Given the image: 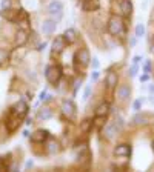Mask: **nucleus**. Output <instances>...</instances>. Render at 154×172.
<instances>
[{
  "label": "nucleus",
  "mask_w": 154,
  "mask_h": 172,
  "mask_svg": "<svg viewBox=\"0 0 154 172\" xmlns=\"http://www.w3.org/2000/svg\"><path fill=\"white\" fill-rule=\"evenodd\" d=\"M108 32L113 37H125L126 36V25L122 16H111L108 20Z\"/></svg>",
  "instance_id": "nucleus-1"
},
{
  "label": "nucleus",
  "mask_w": 154,
  "mask_h": 172,
  "mask_svg": "<svg viewBox=\"0 0 154 172\" xmlns=\"http://www.w3.org/2000/svg\"><path fill=\"white\" fill-rule=\"evenodd\" d=\"M113 5H114V8H116L117 16H122L123 19L131 17L132 10H134L131 0H113Z\"/></svg>",
  "instance_id": "nucleus-2"
},
{
  "label": "nucleus",
  "mask_w": 154,
  "mask_h": 172,
  "mask_svg": "<svg viewBox=\"0 0 154 172\" xmlns=\"http://www.w3.org/2000/svg\"><path fill=\"white\" fill-rule=\"evenodd\" d=\"M91 63V55H89V51L86 48H79L74 54V65H76V69H80V68H86L88 65Z\"/></svg>",
  "instance_id": "nucleus-3"
},
{
  "label": "nucleus",
  "mask_w": 154,
  "mask_h": 172,
  "mask_svg": "<svg viewBox=\"0 0 154 172\" xmlns=\"http://www.w3.org/2000/svg\"><path fill=\"white\" fill-rule=\"evenodd\" d=\"M45 77L51 85H57L62 78V68L59 65H49L45 69Z\"/></svg>",
  "instance_id": "nucleus-4"
},
{
  "label": "nucleus",
  "mask_w": 154,
  "mask_h": 172,
  "mask_svg": "<svg viewBox=\"0 0 154 172\" xmlns=\"http://www.w3.org/2000/svg\"><path fill=\"white\" fill-rule=\"evenodd\" d=\"M46 13L51 19L54 20H60L62 16H63V3L60 2V0H53V2L48 5L46 8Z\"/></svg>",
  "instance_id": "nucleus-5"
},
{
  "label": "nucleus",
  "mask_w": 154,
  "mask_h": 172,
  "mask_svg": "<svg viewBox=\"0 0 154 172\" xmlns=\"http://www.w3.org/2000/svg\"><path fill=\"white\" fill-rule=\"evenodd\" d=\"M62 115L66 120H74L76 118V105L73 100H63L62 103Z\"/></svg>",
  "instance_id": "nucleus-6"
},
{
  "label": "nucleus",
  "mask_w": 154,
  "mask_h": 172,
  "mask_svg": "<svg viewBox=\"0 0 154 172\" xmlns=\"http://www.w3.org/2000/svg\"><path fill=\"white\" fill-rule=\"evenodd\" d=\"M131 152H132V147L128 143H120L113 151V154L116 157H119V158H128V157H131Z\"/></svg>",
  "instance_id": "nucleus-7"
},
{
  "label": "nucleus",
  "mask_w": 154,
  "mask_h": 172,
  "mask_svg": "<svg viewBox=\"0 0 154 172\" xmlns=\"http://www.w3.org/2000/svg\"><path fill=\"white\" fill-rule=\"evenodd\" d=\"M42 32H43V36H53L54 32H56V29H57V20H54V19H46V20H43L42 22Z\"/></svg>",
  "instance_id": "nucleus-8"
},
{
  "label": "nucleus",
  "mask_w": 154,
  "mask_h": 172,
  "mask_svg": "<svg viewBox=\"0 0 154 172\" xmlns=\"http://www.w3.org/2000/svg\"><path fill=\"white\" fill-rule=\"evenodd\" d=\"M66 46H68V42H66V39L63 37V36H57L56 39H54V42H53V55L56 54H60V52H63L65 49H66Z\"/></svg>",
  "instance_id": "nucleus-9"
},
{
  "label": "nucleus",
  "mask_w": 154,
  "mask_h": 172,
  "mask_svg": "<svg viewBox=\"0 0 154 172\" xmlns=\"http://www.w3.org/2000/svg\"><path fill=\"white\" fill-rule=\"evenodd\" d=\"M131 97V86L123 83L120 86H117V91H116V98L119 101H126L128 98Z\"/></svg>",
  "instance_id": "nucleus-10"
},
{
  "label": "nucleus",
  "mask_w": 154,
  "mask_h": 172,
  "mask_svg": "<svg viewBox=\"0 0 154 172\" xmlns=\"http://www.w3.org/2000/svg\"><path fill=\"white\" fill-rule=\"evenodd\" d=\"M119 129L116 128L114 121H108L106 124H103V129H102V135L105 140H113L116 135H117Z\"/></svg>",
  "instance_id": "nucleus-11"
},
{
  "label": "nucleus",
  "mask_w": 154,
  "mask_h": 172,
  "mask_svg": "<svg viewBox=\"0 0 154 172\" xmlns=\"http://www.w3.org/2000/svg\"><path fill=\"white\" fill-rule=\"evenodd\" d=\"M100 10V0H82L83 13H96Z\"/></svg>",
  "instance_id": "nucleus-12"
},
{
  "label": "nucleus",
  "mask_w": 154,
  "mask_h": 172,
  "mask_svg": "<svg viewBox=\"0 0 154 172\" xmlns=\"http://www.w3.org/2000/svg\"><path fill=\"white\" fill-rule=\"evenodd\" d=\"M105 85H106L108 89H116L117 85H119V75H117V72L109 71L106 74V77H105Z\"/></svg>",
  "instance_id": "nucleus-13"
},
{
  "label": "nucleus",
  "mask_w": 154,
  "mask_h": 172,
  "mask_svg": "<svg viewBox=\"0 0 154 172\" xmlns=\"http://www.w3.org/2000/svg\"><path fill=\"white\" fill-rule=\"evenodd\" d=\"M20 117L17 115V114H14L13 111H10V117L6 118V128H8V131L10 132H13V131H16V128L20 124Z\"/></svg>",
  "instance_id": "nucleus-14"
},
{
  "label": "nucleus",
  "mask_w": 154,
  "mask_h": 172,
  "mask_svg": "<svg viewBox=\"0 0 154 172\" xmlns=\"http://www.w3.org/2000/svg\"><path fill=\"white\" fill-rule=\"evenodd\" d=\"M11 111H13L14 114H17L20 118H23V117L28 114V105H26L23 100H20L19 103H16V105L11 108Z\"/></svg>",
  "instance_id": "nucleus-15"
},
{
  "label": "nucleus",
  "mask_w": 154,
  "mask_h": 172,
  "mask_svg": "<svg viewBox=\"0 0 154 172\" xmlns=\"http://www.w3.org/2000/svg\"><path fill=\"white\" fill-rule=\"evenodd\" d=\"M48 138H49V132L48 131H43V129H39L34 134H31V141L33 143H43Z\"/></svg>",
  "instance_id": "nucleus-16"
},
{
  "label": "nucleus",
  "mask_w": 154,
  "mask_h": 172,
  "mask_svg": "<svg viewBox=\"0 0 154 172\" xmlns=\"http://www.w3.org/2000/svg\"><path fill=\"white\" fill-rule=\"evenodd\" d=\"M132 123L136 124V126H145V124H148V123H151V117L148 115V114H136L134 117H132Z\"/></svg>",
  "instance_id": "nucleus-17"
},
{
  "label": "nucleus",
  "mask_w": 154,
  "mask_h": 172,
  "mask_svg": "<svg viewBox=\"0 0 154 172\" xmlns=\"http://www.w3.org/2000/svg\"><path fill=\"white\" fill-rule=\"evenodd\" d=\"M26 42H28V31L20 28L17 31V34H16V45L17 46H23Z\"/></svg>",
  "instance_id": "nucleus-18"
},
{
  "label": "nucleus",
  "mask_w": 154,
  "mask_h": 172,
  "mask_svg": "<svg viewBox=\"0 0 154 172\" xmlns=\"http://www.w3.org/2000/svg\"><path fill=\"white\" fill-rule=\"evenodd\" d=\"M108 114H109V103H106V101L100 103L96 108V111H94V115L96 117H106Z\"/></svg>",
  "instance_id": "nucleus-19"
},
{
  "label": "nucleus",
  "mask_w": 154,
  "mask_h": 172,
  "mask_svg": "<svg viewBox=\"0 0 154 172\" xmlns=\"http://www.w3.org/2000/svg\"><path fill=\"white\" fill-rule=\"evenodd\" d=\"M63 37L66 39L68 45H71V43H74V42L77 40V32H76V29H73V28H68V29L63 32Z\"/></svg>",
  "instance_id": "nucleus-20"
},
{
  "label": "nucleus",
  "mask_w": 154,
  "mask_h": 172,
  "mask_svg": "<svg viewBox=\"0 0 154 172\" xmlns=\"http://www.w3.org/2000/svg\"><path fill=\"white\" fill-rule=\"evenodd\" d=\"M51 117H53V111H51L49 108H42V109H39V112H37V118L42 120V121L49 120Z\"/></svg>",
  "instance_id": "nucleus-21"
},
{
  "label": "nucleus",
  "mask_w": 154,
  "mask_h": 172,
  "mask_svg": "<svg viewBox=\"0 0 154 172\" xmlns=\"http://www.w3.org/2000/svg\"><path fill=\"white\" fill-rule=\"evenodd\" d=\"M93 126H94V124H93V120H85V121L80 124V131H82V132H89V131L93 129Z\"/></svg>",
  "instance_id": "nucleus-22"
},
{
  "label": "nucleus",
  "mask_w": 154,
  "mask_h": 172,
  "mask_svg": "<svg viewBox=\"0 0 154 172\" xmlns=\"http://www.w3.org/2000/svg\"><path fill=\"white\" fill-rule=\"evenodd\" d=\"M134 36H136L137 39H139V37H143V36H145V26H143L142 23H139V25L136 26V34H134Z\"/></svg>",
  "instance_id": "nucleus-23"
},
{
  "label": "nucleus",
  "mask_w": 154,
  "mask_h": 172,
  "mask_svg": "<svg viewBox=\"0 0 154 172\" xmlns=\"http://www.w3.org/2000/svg\"><path fill=\"white\" fill-rule=\"evenodd\" d=\"M142 105H143V98L134 100V103H132V111H134V112H139V111L142 109Z\"/></svg>",
  "instance_id": "nucleus-24"
},
{
  "label": "nucleus",
  "mask_w": 154,
  "mask_h": 172,
  "mask_svg": "<svg viewBox=\"0 0 154 172\" xmlns=\"http://www.w3.org/2000/svg\"><path fill=\"white\" fill-rule=\"evenodd\" d=\"M46 147H48V152H49V154H56V152L59 151V143H57V141H56V143L51 141Z\"/></svg>",
  "instance_id": "nucleus-25"
},
{
  "label": "nucleus",
  "mask_w": 154,
  "mask_h": 172,
  "mask_svg": "<svg viewBox=\"0 0 154 172\" xmlns=\"http://www.w3.org/2000/svg\"><path fill=\"white\" fill-rule=\"evenodd\" d=\"M91 92H93V88L88 85V86H85V92H83V100L86 101L89 97H91Z\"/></svg>",
  "instance_id": "nucleus-26"
},
{
  "label": "nucleus",
  "mask_w": 154,
  "mask_h": 172,
  "mask_svg": "<svg viewBox=\"0 0 154 172\" xmlns=\"http://www.w3.org/2000/svg\"><path fill=\"white\" fill-rule=\"evenodd\" d=\"M137 69H139V65L132 63L131 68H129V77H136V75H137Z\"/></svg>",
  "instance_id": "nucleus-27"
},
{
  "label": "nucleus",
  "mask_w": 154,
  "mask_h": 172,
  "mask_svg": "<svg viewBox=\"0 0 154 172\" xmlns=\"http://www.w3.org/2000/svg\"><path fill=\"white\" fill-rule=\"evenodd\" d=\"M143 72H145V74H149V72H151V62H149V60L145 63V66H143Z\"/></svg>",
  "instance_id": "nucleus-28"
},
{
  "label": "nucleus",
  "mask_w": 154,
  "mask_h": 172,
  "mask_svg": "<svg viewBox=\"0 0 154 172\" xmlns=\"http://www.w3.org/2000/svg\"><path fill=\"white\" fill-rule=\"evenodd\" d=\"M99 75H100V74H99L97 69L93 71V74H91V80H93V82H97V80H99Z\"/></svg>",
  "instance_id": "nucleus-29"
},
{
  "label": "nucleus",
  "mask_w": 154,
  "mask_h": 172,
  "mask_svg": "<svg viewBox=\"0 0 154 172\" xmlns=\"http://www.w3.org/2000/svg\"><path fill=\"white\" fill-rule=\"evenodd\" d=\"M140 60H142V57H140V55H134V57H132V63H136V65H139V63H140Z\"/></svg>",
  "instance_id": "nucleus-30"
},
{
  "label": "nucleus",
  "mask_w": 154,
  "mask_h": 172,
  "mask_svg": "<svg viewBox=\"0 0 154 172\" xmlns=\"http://www.w3.org/2000/svg\"><path fill=\"white\" fill-rule=\"evenodd\" d=\"M91 65H93L94 69H97V68H99V60H97V59H93V60H91Z\"/></svg>",
  "instance_id": "nucleus-31"
},
{
  "label": "nucleus",
  "mask_w": 154,
  "mask_h": 172,
  "mask_svg": "<svg viewBox=\"0 0 154 172\" xmlns=\"http://www.w3.org/2000/svg\"><path fill=\"white\" fill-rule=\"evenodd\" d=\"M136 39H137L136 36H132V37L129 39V45H131V46H134V45H136Z\"/></svg>",
  "instance_id": "nucleus-32"
},
{
  "label": "nucleus",
  "mask_w": 154,
  "mask_h": 172,
  "mask_svg": "<svg viewBox=\"0 0 154 172\" xmlns=\"http://www.w3.org/2000/svg\"><path fill=\"white\" fill-rule=\"evenodd\" d=\"M2 6H3V8L10 6V0H3V3H2Z\"/></svg>",
  "instance_id": "nucleus-33"
},
{
  "label": "nucleus",
  "mask_w": 154,
  "mask_h": 172,
  "mask_svg": "<svg viewBox=\"0 0 154 172\" xmlns=\"http://www.w3.org/2000/svg\"><path fill=\"white\" fill-rule=\"evenodd\" d=\"M148 78H149V77H148V74H146V75H143V77H140V82H146Z\"/></svg>",
  "instance_id": "nucleus-34"
},
{
  "label": "nucleus",
  "mask_w": 154,
  "mask_h": 172,
  "mask_svg": "<svg viewBox=\"0 0 154 172\" xmlns=\"http://www.w3.org/2000/svg\"><path fill=\"white\" fill-rule=\"evenodd\" d=\"M149 92L154 94V85H149Z\"/></svg>",
  "instance_id": "nucleus-35"
},
{
  "label": "nucleus",
  "mask_w": 154,
  "mask_h": 172,
  "mask_svg": "<svg viewBox=\"0 0 154 172\" xmlns=\"http://www.w3.org/2000/svg\"><path fill=\"white\" fill-rule=\"evenodd\" d=\"M31 166H33V160H30V161L26 163V167H31Z\"/></svg>",
  "instance_id": "nucleus-36"
},
{
  "label": "nucleus",
  "mask_w": 154,
  "mask_h": 172,
  "mask_svg": "<svg viewBox=\"0 0 154 172\" xmlns=\"http://www.w3.org/2000/svg\"><path fill=\"white\" fill-rule=\"evenodd\" d=\"M3 167H5V166H3V164H2V161H0V170H2V169H3Z\"/></svg>",
  "instance_id": "nucleus-37"
},
{
  "label": "nucleus",
  "mask_w": 154,
  "mask_h": 172,
  "mask_svg": "<svg viewBox=\"0 0 154 172\" xmlns=\"http://www.w3.org/2000/svg\"><path fill=\"white\" fill-rule=\"evenodd\" d=\"M152 151H154V141H152Z\"/></svg>",
  "instance_id": "nucleus-38"
}]
</instances>
